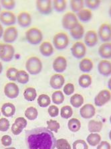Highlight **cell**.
Here are the masks:
<instances>
[{
	"label": "cell",
	"instance_id": "cell-25",
	"mask_svg": "<svg viewBox=\"0 0 111 149\" xmlns=\"http://www.w3.org/2000/svg\"><path fill=\"white\" fill-rule=\"evenodd\" d=\"M70 35L74 39L80 40L84 36V28L83 26L79 23L74 28L70 30Z\"/></svg>",
	"mask_w": 111,
	"mask_h": 149
},
{
	"label": "cell",
	"instance_id": "cell-4",
	"mask_svg": "<svg viewBox=\"0 0 111 149\" xmlns=\"http://www.w3.org/2000/svg\"><path fill=\"white\" fill-rule=\"evenodd\" d=\"M78 24L79 22H78L77 15L72 12L66 13L62 17V24L63 28L66 30H72Z\"/></svg>",
	"mask_w": 111,
	"mask_h": 149
},
{
	"label": "cell",
	"instance_id": "cell-53",
	"mask_svg": "<svg viewBox=\"0 0 111 149\" xmlns=\"http://www.w3.org/2000/svg\"><path fill=\"white\" fill-rule=\"evenodd\" d=\"M3 32H4V31H3V26H2L1 24H0V38H1V37L3 36Z\"/></svg>",
	"mask_w": 111,
	"mask_h": 149
},
{
	"label": "cell",
	"instance_id": "cell-18",
	"mask_svg": "<svg viewBox=\"0 0 111 149\" xmlns=\"http://www.w3.org/2000/svg\"><path fill=\"white\" fill-rule=\"evenodd\" d=\"M18 24L22 28H26L29 26L32 23V17L29 13L22 12L19 13L17 17Z\"/></svg>",
	"mask_w": 111,
	"mask_h": 149
},
{
	"label": "cell",
	"instance_id": "cell-47",
	"mask_svg": "<svg viewBox=\"0 0 111 149\" xmlns=\"http://www.w3.org/2000/svg\"><path fill=\"white\" fill-rule=\"evenodd\" d=\"M48 114L50 116V117H57L59 114V109L57 106L52 105V106H49L48 109Z\"/></svg>",
	"mask_w": 111,
	"mask_h": 149
},
{
	"label": "cell",
	"instance_id": "cell-5",
	"mask_svg": "<svg viewBox=\"0 0 111 149\" xmlns=\"http://www.w3.org/2000/svg\"><path fill=\"white\" fill-rule=\"evenodd\" d=\"M68 37L64 32H59L56 34L53 38V45L58 50L65 49L68 46Z\"/></svg>",
	"mask_w": 111,
	"mask_h": 149
},
{
	"label": "cell",
	"instance_id": "cell-23",
	"mask_svg": "<svg viewBox=\"0 0 111 149\" xmlns=\"http://www.w3.org/2000/svg\"><path fill=\"white\" fill-rule=\"evenodd\" d=\"M40 52L44 56H51L54 52L53 46L49 42H43L40 46Z\"/></svg>",
	"mask_w": 111,
	"mask_h": 149
},
{
	"label": "cell",
	"instance_id": "cell-27",
	"mask_svg": "<svg viewBox=\"0 0 111 149\" xmlns=\"http://www.w3.org/2000/svg\"><path fill=\"white\" fill-rule=\"evenodd\" d=\"M101 139L99 133H90L86 138V142L91 146H97L101 142Z\"/></svg>",
	"mask_w": 111,
	"mask_h": 149
},
{
	"label": "cell",
	"instance_id": "cell-17",
	"mask_svg": "<svg viewBox=\"0 0 111 149\" xmlns=\"http://www.w3.org/2000/svg\"><path fill=\"white\" fill-rule=\"evenodd\" d=\"M65 79L63 75L60 74H55L52 75L50 80V85L54 89H60L64 84Z\"/></svg>",
	"mask_w": 111,
	"mask_h": 149
},
{
	"label": "cell",
	"instance_id": "cell-45",
	"mask_svg": "<svg viewBox=\"0 0 111 149\" xmlns=\"http://www.w3.org/2000/svg\"><path fill=\"white\" fill-rule=\"evenodd\" d=\"M0 3L6 10H12L16 6V1L13 0H2L0 1Z\"/></svg>",
	"mask_w": 111,
	"mask_h": 149
},
{
	"label": "cell",
	"instance_id": "cell-42",
	"mask_svg": "<svg viewBox=\"0 0 111 149\" xmlns=\"http://www.w3.org/2000/svg\"><path fill=\"white\" fill-rule=\"evenodd\" d=\"M72 149H88V145L84 140H77L73 142Z\"/></svg>",
	"mask_w": 111,
	"mask_h": 149
},
{
	"label": "cell",
	"instance_id": "cell-46",
	"mask_svg": "<svg viewBox=\"0 0 111 149\" xmlns=\"http://www.w3.org/2000/svg\"><path fill=\"white\" fill-rule=\"evenodd\" d=\"M63 91L66 95H70L74 92V85L71 83H67L66 85H64Z\"/></svg>",
	"mask_w": 111,
	"mask_h": 149
},
{
	"label": "cell",
	"instance_id": "cell-61",
	"mask_svg": "<svg viewBox=\"0 0 111 149\" xmlns=\"http://www.w3.org/2000/svg\"><path fill=\"white\" fill-rule=\"evenodd\" d=\"M0 116H1V112H0Z\"/></svg>",
	"mask_w": 111,
	"mask_h": 149
},
{
	"label": "cell",
	"instance_id": "cell-37",
	"mask_svg": "<svg viewBox=\"0 0 111 149\" xmlns=\"http://www.w3.org/2000/svg\"><path fill=\"white\" fill-rule=\"evenodd\" d=\"M73 115V109L71 106H65L61 108L60 116L64 119H68Z\"/></svg>",
	"mask_w": 111,
	"mask_h": 149
},
{
	"label": "cell",
	"instance_id": "cell-35",
	"mask_svg": "<svg viewBox=\"0 0 111 149\" xmlns=\"http://www.w3.org/2000/svg\"><path fill=\"white\" fill-rule=\"evenodd\" d=\"M84 2L82 0H72L70 1V8L74 12L78 13L83 10Z\"/></svg>",
	"mask_w": 111,
	"mask_h": 149
},
{
	"label": "cell",
	"instance_id": "cell-11",
	"mask_svg": "<svg viewBox=\"0 0 111 149\" xmlns=\"http://www.w3.org/2000/svg\"><path fill=\"white\" fill-rule=\"evenodd\" d=\"M80 114L84 119H91L96 114L95 107L91 104H86L80 109Z\"/></svg>",
	"mask_w": 111,
	"mask_h": 149
},
{
	"label": "cell",
	"instance_id": "cell-20",
	"mask_svg": "<svg viewBox=\"0 0 111 149\" xmlns=\"http://www.w3.org/2000/svg\"><path fill=\"white\" fill-rule=\"evenodd\" d=\"M1 111L5 117H12L16 113V107L12 103H5L1 106Z\"/></svg>",
	"mask_w": 111,
	"mask_h": 149
},
{
	"label": "cell",
	"instance_id": "cell-56",
	"mask_svg": "<svg viewBox=\"0 0 111 149\" xmlns=\"http://www.w3.org/2000/svg\"><path fill=\"white\" fill-rule=\"evenodd\" d=\"M108 14H109V16L111 17V6L109 8V10H108Z\"/></svg>",
	"mask_w": 111,
	"mask_h": 149
},
{
	"label": "cell",
	"instance_id": "cell-39",
	"mask_svg": "<svg viewBox=\"0 0 111 149\" xmlns=\"http://www.w3.org/2000/svg\"><path fill=\"white\" fill-rule=\"evenodd\" d=\"M56 147L57 149H72L68 141L64 139L56 140Z\"/></svg>",
	"mask_w": 111,
	"mask_h": 149
},
{
	"label": "cell",
	"instance_id": "cell-38",
	"mask_svg": "<svg viewBox=\"0 0 111 149\" xmlns=\"http://www.w3.org/2000/svg\"><path fill=\"white\" fill-rule=\"evenodd\" d=\"M53 6L56 12H62L66 8V2L64 0H54L53 1Z\"/></svg>",
	"mask_w": 111,
	"mask_h": 149
},
{
	"label": "cell",
	"instance_id": "cell-1",
	"mask_svg": "<svg viewBox=\"0 0 111 149\" xmlns=\"http://www.w3.org/2000/svg\"><path fill=\"white\" fill-rule=\"evenodd\" d=\"M25 141L28 149H55L56 139L45 127H37L26 131Z\"/></svg>",
	"mask_w": 111,
	"mask_h": 149
},
{
	"label": "cell",
	"instance_id": "cell-12",
	"mask_svg": "<svg viewBox=\"0 0 111 149\" xmlns=\"http://www.w3.org/2000/svg\"><path fill=\"white\" fill-rule=\"evenodd\" d=\"M0 22L4 25H14L16 22V17L14 13L9 11H3L0 13Z\"/></svg>",
	"mask_w": 111,
	"mask_h": 149
},
{
	"label": "cell",
	"instance_id": "cell-49",
	"mask_svg": "<svg viewBox=\"0 0 111 149\" xmlns=\"http://www.w3.org/2000/svg\"><path fill=\"white\" fill-rule=\"evenodd\" d=\"M15 123L17 124L18 126L21 127L23 129H24L26 126H27V120H26L23 117H19L17 118L16 120H15Z\"/></svg>",
	"mask_w": 111,
	"mask_h": 149
},
{
	"label": "cell",
	"instance_id": "cell-31",
	"mask_svg": "<svg viewBox=\"0 0 111 149\" xmlns=\"http://www.w3.org/2000/svg\"><path fill=\"white\" fill-rule=\"evenodd\" d=\"M23 97L28 102H33L37 97L36 90L34 87H28L23 92Z\"/></svg>",
	"mask_w": 111,
	"mask_h": 149
},
{
	"label": "cell",
	"instance_id": "cell-48",
	"mask_svg": "<svg viewBox=\"0 0 111 149\" xmlns=\"http://www.w3.org/2000/svg\"><path fill=\"white\" fill-rule=\"evenodd\" d=\"M1 142L4 146H9L12 143V139L9 135H3L1 139Z\"/></svg>",
	"mask_w": 111,
	"mask_h": 149
},
{
	"label": "cell",
	"instance_id": "cell-6",
	"mask_svg": "<svg viewBox=\"0 0 111 149\" xmlns=\"http://www.w3.org/2000/svg\"><path fill=\"white\" fill-rule=\"evenodd\" d=\"M111 100V93L109 90L103 89L99 92L94 97V104L98 107H102L109 102Z\"/></svg>",
	"mask_w": 111,
	"mask_h": 149
},
{
	"label": "cell",
	"instance_id": "cell-34",
	"mask_svg": "<svg viewBox=\"0 0 111 149\" xmlns=\"http://www.w3.org/2000/svg\"><path fill=\"white\" fill-rule=\"evenodd\" d=\"M52 101L54 104L60 105L64 101V95L61 91H54L52 95Z\"/></svg>",
	"mask_w": 111,
	"mask_h": 149
},
{
	"label": "cell",
	"instance_id": "cell-28",
	"mask_svg": "<svg viewBox=\"0 0 111 149\" xmlns=\"http://www.w3.org/2000/svg\"><path fill=\"white\" fill-rule=\"evenodd\" d=\"M84 100L83 96L79 93L74 94L70 97V104L72 106H73L74 108H81L84 104Z\"/></svg>",
	"mask_w": 111,
	"mask_h": 149
},
{
	"label": "cell",
	"instance_id": "cell-26",
	"mask_svg": "<svg viewBox=\"0 0 111 149\" xmlns=\"http://www.w3.org/2000/svg\"><path fill=\"white\" fill-rule=\"evenodd\" d=\"M77 18L79 19V20L82 22H87L92 19V14L90 10L83 9L77 13Z\"/></svg>",
	"mask_w": 111,
	"mask_h": 149
},
{
	"label": "cell",
	"instance_id": "cell-29",
	"mask_svg": "<svg viewBox=\"0 0 111 149\" xmlns=\"http://www.w3.org/2000/svg\"><path fill=\"white\" fill-rule=\"evenodd\" d=\"M78 84L82 88H88L92 84V77L88 74H82L78 79Z\"/></svg>",
	"mask_w": 111,
	"mask_h": 149
},
{
	"label": "cell",
	"instance_id": "cell-13",
	"mask_svg": "<svg viewBox=\"0 0 111 149\" xmlns=\"http://www.w3.org/2000/svg\"><path fill=\"white\" fill-rule=\"evenodd\" d=\"M36 8L38 12L42 14H49L52 12V1L50 0H38Z\"/></svg>",
	"mask_w": 111,
	"mask_h": 149
},
{
	"label": "cell",
	"instance_id": "cell-9",
	"mask_svg": "<svg viewBox=\"0 0 111 149\" xmlns=\"http://www.w3.org/2000/svg\"><path fill=\"white\" fill-rule=\"evenodd\" d=\"M18 36V32L14 26H10L6 28L3 32V39L6 43H13Z\"/></svg>",
	"mask_w": 111,
	"mask_h": 149
},
{
	"label": "cell",
	"instance_id": "cell-59",
	"mask_svg": "<svg viewBox=\"0 0 111 149\" xmlns=\"http://www.w3.org/2000/svg\"><path fill=\"white\" fill-rule=\"evenodd\" d=\"M109 120H110V124H111V116H110V119H109Z\"/></svg>",
	"mask_w": 111,
	"mask_h": 149
},
{
	"label": "cell",
	"instance_id": "cell-55",
	"mask_svg": "<svg viewBox=\"0 0 111 149\" xmlns=\"http://www.w3.org/2000/svg\"><path fill=\"white\" fill-rule=\"evenodd\" d=\"M2 70H3V65H2L1 63L0 62V74L1 73V72H2Z\"/></svg>",
	"mask_w": 111,
	"mask_h": 149
},
{
	"label": "cell",
	"instance_id": "cell-7",
	"mask_svg": "<svg viewBox=\"0 0 111 149\" xmlns=\"http://www.w3.org/2000/svg\"><path fill=\"white\" fill-rule=\"evenodd\" d=\"M98 36L102 42H108L111 40V26L108 24H103L100 26Z\"/></svg>",
	"mask_w": 111,
	"mask_h": 149
},
{
	"label": "cell",
	"instance_id": "cell-60",
	"mask_svg": "<svg viewBox=\"0 0 111 149\" xmlns=\"http://www.w3.org/2000/svg\"><path fill=\"white\" fill-rule=\"evenodd\" d=\"M0 12H1V4H0Z\"/></svg>",
	"mask_w": 111,
	"mask_h": 149
},
{
	"label": "cell",
	"instance_id": "cell-19",
	"mask_svg": "<svg viewBox=\"0 0 111 149\" xmlns=\"http://www.w3.org/2000/svg\"><path fill=\"white\" fill-rule=\"evenodd\" d=\"M99 54L103 60L111 58V42H104L100 46Z\"/></svg>",
	"mask_w": 111,
	"mask_h": 149
},
{
	"label": "cell",
	"instance_id": "cell-51",
	"mask_svg": "<svg viewBox=\"0 0 111 149\" xmlns=\"http://www.w3.org/2000/svg\"><path fill=\"white\" fill-rule=\"evenodd\" d=\"M97 149H111V146L109 142L104 141L100 142L99 145L97 146Z\"/></svg>",
	"mask_w": 111,
	"mask_h": 149
},
{
	"label": "cell",
	"instance_id": "cell-33",
	"mask_svg": "<svg viewBox=\"0 0 111 149\" xmlns=\"http://www.w3.org/2000/svg\"><path fill=\"white\" fill-rule=\"evenodd\" d=\"M24 114L29 120H34L36 119L38 116V109L34 107L30 106L26 109Z\"/></svg>",
	"mask_w": 111,
	"mask_h": 149
},
{
	"label": "cell",
	"instance_id": "cell-43",
	"mask_svg": "<svg viewBox=\"0 0 111 149\" xmlns=\"http://www.w3.org/2000/svg\"><path fill=\"white\" fill-rule=\"evenodd\" d=\"M84 2V5L90 10H95L101 5V1L99 0H86Z\"/></svg>",
	"mask_w": 111,
	"mask_h": 149
},
{
	"label": "cell",
	"instance_id": "cell-30",
	"mask_svg": "<svg viewBox=\"0 0 111 149\" xmlns=\"http://www.w3.org/2000/svg\"><path fill=\"white\" fill-rule=\"evenodd\" d=\"M68 128L71 132H77L81 128V122L77 118H71L68 122Z\"/></svg>",
	"mask_w": 111,
	"mask_h": 149
},
{
	"label": "cell",
	"instance_id": "cell-24",
	"mask_svg": "<svg viewBox=\"0 0 111 149\" xmlns=\"http://www.w3.org/2000/svg\"><path fill=\"white\" fill-rule=\"evenodd\" d=\"M93 63L90 58H83L79 63V69L83 73H89L93 69Z\"/></svg>",
	"mask_w": 111,
	"mask_h": 149
},
{
	"label": "cell",
	"instance_id": "cell-15",
	"mask_svg": "<svg viewBox=\"0 0 111 149\" xmlns=\"http://www.w3.org/2000/svg\"><path fill=\"white\" fill-rule=\"evenodd\" d=\"M84 43L88 47H93L98 43V34L94 30H88L84 35Z\"/></svg>",
	"mask_w": 111,
	"mask_h": 149
},
{
	"label": "cell",
	"instance_id": "cell-50",
	"mask_svg": "<svg viewBox=\"0 0 111 149\" xmlns=\"http://www.w3.org/2000/svg\"><path fill=\"white\" fill-rule=\"evenodd\" d=\"M11 129H12V132L13 133V134H14L16 136L19 135V134L22 132V130H23V129L21 128V127L18 126V125L15 123V122L12 124V128H11Z\"/></svg>",
	"mask_w": 111,
	"mask_h": 149
},
{
	"label": "cell",
	"instance_id": "cell-54",
	"mask_svg": "<svg viewBox=\"0 0 111 149\" xmlns=\"http://www.w3.org/2000/svg\"><path fill=\"white\" fill-rule=\"evenodd\" d=\"M107 85H108V89H109V90L111 91V77L109 79V80L108 81Z\"/></svg>",
	"mask_w": 111,
	"mask_h": 149
},
{
	"label": "cell",
	"instance_id": "cell-22",
	"mask_svg": "<svg viewBox=\"0 0 111 149\" xmlns=\"http://www.w3.org/2000/svg\"><path fill=\"white\" fill-rule=\"evenodd\" d=\"M103 128V123L101 121L91 120L88 122V129L90 133H99Z\"/></svg>",
	"mask_w": 111,
	"mask_h": 149
},
{
	"label": "cell",
	"instance_id": "cell-14",
	"mask_svg": "<svg viewBox=\"0 0 111 149\" xmlns=\"http://www.w3.org/2000/svg\"><path fill=\"white\" fill-rule=\"evenodd\" d=\"M52 67L54 71L57 73H62L67 68V61L65 57L59 56L54 59Z\"/></svg>",
	"mask_w": 111,
	"mask_h": 149
},
{
	"label": "cell",
	"instance_id": "cell-16",
	"mask_svg": "<svg viewBox=\"0 0 111 149\" xmlns=\"http://www.w3.org/2000/svg\"><path fill=\"white\" fill-rule=\"evenodd\" d=\"M98 71L101 75L108 77L111 74V62L108 60H102L98 64Z\"/></svg>",
	"mask_w": 111,
	"mask_h": 149
},
{
	"label": "cell",
	"instance_id": "cell-2",
	"mask_svg": "<svg viewBox=\"0 0 111 149\" xmlns=\"http://www.w3.org/2000/svg\"><path fill=\"white\" fill-rule=\"evenodd\" d=\"M26 68L28 73L31 74L40 73L42 69V61L36 56H32L26 61Z\"/></svg>",
	"mask_w": 111,
	"mask_h": 149
},
{
	"label": "cell",
	"instance_id": "cell-57",
	"mask_svg": "<svg viewBox=\"0 0 111 149\" xmlns=\"http://www.w3.org/2000/svg\"><path fill=\"white\" fill-rule=\"evenodd\" d=\"M108 136H109V139H110V140L111 141V130H110V131L109 132V134H108Z\"/></svg>",
	"mask_w": 111,
	"mask_h": 149
},
{
	"label": "cell",
	"instance_id": "cell-8",
	"mask_svg": "<svg viewBox=\"0 0 111 149\" xmlns=\"http://www.w3.org/2000/svg\"><path fill=\"white\" fill-rule=\"evenodd\" d=\"M70 50L72 54L76 58H82L86 55V46L84 43L81 42H75L72 47Z\"/></svg>",
	"mask_w": 111,
	"mask_h": 149
},
{
	"label": "cell",
	"instance_id": "cell-52",
	"mask_svg": "<svg viewBox=\"0 0 111 149\" xmlns=\"http://www.w3.org/2000/svg\"><path fill=\"white\" fill-rule=\"evenodd\" d=\"M5 44H1L0 43V58L3 55L4 52H5Z\"/></svg>",
	"mask_w": 111,
	"mask_h": 149
},
{
	"label": "cell",
	"instance_id": "cell-32",
	"mask_svg": "<svg viewBox=\"0 0 111 149\" xmlns=\"http://www.w3.org/2000/svg\"><path fill=\"white\" fill-rule=\"evenodd\" d=\"M38 104L42 108H46L50 105L51 100L50 97L46 94H41L38 97Z\"/></svg>",
	"mask_w": 111,
	"mask_h": 149
},
{
	"label": "cell",
	"instance_id": "cell-10",
	"mask_svg": "<svg viewBox=\"0 0 111 149\" xmlns=\"http://www.w3.org/2000/svg\"><path fill=\"white\" fill-rule=\"evenodd\" d=\"M4 93L10 99H15L19 95V87L15 83H8L4 87Z\"/></svg>",
	"mask_w": 111,
	"mask_h": 149
},
{
	"label": "cell",
	"instance_id": "cell-44",
	"mask_svg": "<svg viewBox=\"0 0 111 149\" xmlns=\"http://www.w3.org/2000/svg\"><path fill=\"white\" fill-rule=\"evenodd\" d=\"M10 126V121L6 118H2L0 119V131L6 132L9 130Z\"/></svg>",
	"mask_w": 111,
	"mask_h": 149
},
{
	"label": "cell",
	"instance_id": "cell-40",
	"mask_svg": "<svg viewBox=\"0 0 111 149\" xmlns=\"http://www.w3.org/2000/svg\"><path fill=\"white\" fill-rule=\"evenodd\" d=\"M60 128V125L59 122L54 120H50L47 121V128L51 132H58Z\"/></svg>",
	"mask_w": 111,
	"mask_h": 149
},
{
	"label": "cell",
	"instance_id": "cell-41",
	"mask_svg": "<svg viewBox=\"0 0 111 149\" xmlns=\"http://www.w3.org/2000/svg\"><path fill=\"white\" fill-rule=\"evenodd\" d=\"M18 73V70L14 67H10L6 71V77L10 81H17V74Z\"/></svg>",
	"mask_w": 111,
	"mask_h": 149
},
{
	"label": "cell",
	"instance_id": "cell-36",
	"mask_svg": "<svg viewBox=\"0 0 111 149\" xmlns=\"http://www.w3.org/2000/svg\"><path fill=\"white\" fill-rule=\"evenodd\" d=\"M30 77L29 74L27 72L23 71V70H20L18 71V73L17 74V81L21 83V84H26L29 81Z\"/></svg>",
	"mask_w": 111,
	"mask_h": 149
},
{
	"label": "cell",
	"instance_id": "cell-58",
	"mask_svg": "<svg viewBox=\"0 0 111 149\" xmlns=\"http://www.w3.org/2000/svg\"><path fill=\"white\" fill-rule=\"evenodd\" d=\"M5 149H16L15 147H8V148H6Z\"/></svg>",
	"mask_w": 111,
	"mask_h": 149
},
{
	"label": "cell",
	"instance_id": "cell-21",
	"mask_svg": "<svg viewBox=\"0 0 111 149\" xmlns=\"http://www.w3.org/2000/svg\"><path fill=\"white\" fill-rule=\"evenodd\" d=\"M5 52H4L3 55L0 58L3 61H5V62H10L14 58L15 49L13 46L9 45V44H5Z\"/></svg>",
	"mask_w": 111,
	"mask_h": 149
},
{
	"label": "cell",
	"instance_id": "cell-3",
	"mask_svg": "<svg viewBox=\"0 0 111 149\" xmlns=\"http://www.w3.org/2000/svg\"><path fill=\"white\" fill-rule=\"evenodd\" d=\"M26 38L31 45L40 44L43 39V34L40 30L37 28H32L26 32Z\"/></svg>",
	"mask_w": 111,
	"mask_h": 149
}]
</instances>
